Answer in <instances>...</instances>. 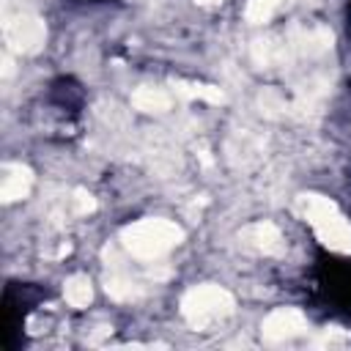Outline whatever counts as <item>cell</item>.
I'll return each instance as SVG.
<instances>
[{"instance_id":"6da1fadb","label":"cell","mask_w":351,"mask_h":351,"mask_svg":"<svg viewBox=\"0 0 351 351\" xmlns=\"http://www.w3.org/2000/svg\"><path fill=\"white\" fill-rule=\"evenodd\" d=\"M121 241L129 255H134L140 261H156L165 252H170L176 244L184 241V230L170 219L148 217V219H137V222L126 225L121 230Z\"/></svg>"},{"instance_id":"7a4b0ae2","label":"cell","mask_w":351,"mask_h":351,"mask_svg":"<svg viewBox=\"0 0 351 351\" xmlns=\"http://www.w3.org/2000/svg\"><path fill=\"white\" fill-rule=\"evenodd\" d=\"M299 211L310 222V228L315 230L324 247L335 252H351V225L346 222V217L329 197L315 195V192L299 195Z\"/></svg>"},{"instance_id":"3957f363","label":"cell","mask_w":351,"mask_h":351,"mask_svg":"<svg viewBox=\"0 0 351 351\" xmlns=\"http://www.w3.org/2000/svg\"><path fill=\"white\" fill-rule=\"evenodd\" d=\"M236 302L230 291L219 285H195L181 296V315L195 326V329H208L219 321H225L233 313Z\"/></svg>"},{"instance_id":"277c9868","label":"cell","mask_w":351,"mask_h":351,"mask_svg":"<svg viewBox=\"0 0 351 351\" xmlns=\"http://www.w3.org/2000/svg\"><path fill=\"white\" fill-rule=\"evenodd\" d=\"M3 33H5V44L14 52H38L47 38V27L36 14L5 16Z\"/></svg>"},{"instance_id":"5b68a950","label":"cell","mask_w":351,"mask_h":351,"mask_svg":"<svg viewBox=\"0 0 351 351\" xmlns=\"http://www.w3.org/2000/svg\"><path fill=\"white\" fill-rule=\"evenodd\" d=\"M307 329V318L296 310V307H282V310H274L263 318L261 324V335L269 340V343H282V340H291L296 335H302Z\"/></svg>"},{"instance_id":"8992f818","label":"cell","mask_w":351,"mask_h":351,"mask_svg":"<svg viewBox=\"0 0 351 351\" xmlns=\"http://www.w3.org/2000/svg\"><path fill=\"white\" fill-rule=\"evenodd\" d=\"M239 241H241L244 250L258 252V255H280L282 247H285L282 233L274 222H252V225L241 228Z\"/></svg>"},{"instance_id":"52a82bcc","label":"cell","mask_w":351,"mask_h":351,"mask_svg":"<svg viewBox=\"0 0 351 351\" xmlns=\"http://www.w3.org/2000/svg\"><path fill=\"white\" fill-rule=\"evenodd\" d=\"M30 186H33L30 167H25V165H8L5 167V176H3V184H0V197L5 203L22 200V197H27Z\"/></svg>"},{"instance_id":"ba28073f","label":"cell","mask_w":351,"mask_h":351,"mask_svg":"<svg viewBox=\"0 0 351 351\" xmlns=\"http://www.w3.org/2000/svg\"><path fill=\"white\" fill-rule=\"evenodd\" d=\"M132 107L140 112H165L170 110V93H165L162 88H137L132 93Z\"/></svg>"},{"instance_id":"9c48e42d","label":"cell","mask_w":351,"mask_h":351,"mask_svg":"<svg viewBox=\"0 0 351 351\" xmlns=\"http://www.w3.org/2000/svg\"><path fill=\"white\" fill-rule=\"evenodd\" d=\"M252 58L261 66H277V63L288 60V44H280L274 38H258L252 44Z\"/></svg>"},{"instance_id":"30bf717a","label":"cell","mask_w":351,"mask_h":351,"mask_svg":"<svg viewBox=\"0 0 351 351\" xmlns=\"http://www.w3.org/2000/svg\"><path fill=\"white\" fill-rule=\"evenodd\" d=\"M173 88H176V93H181V96H186V99H203V101H211V104H222V101H225V90L217 88V85L176 80Z\"/></svg>"},{"instance_id":"8fae6325","label":"cell","mask_w":351,"mask_h":351,"mask_svg":"<svg viewBox=\"0 0 351 351\" xmlns=\"http://www.w3.org/2000/svg\"><path fill=\"white\" fill-rule=\"evenodd\" d=\"M63 296H66V302H69L71 307L82 310V307H88L90 299H93V285H90V280H88L85 274H74V277L66 280Z\"/></svg>"},{"instance_id":"7c38bea8","label":"cell","mask_w":351,"mask_h":351,"mask_svg":"<svg viewBox=\"0 0 351 351\" xmlns=\"http://www.w3.org/2000/svg\"><path fill=\"white\" fill-rule=\"evenodd\" d=\"M277 5H280V0H247L244 16L252 25H263V22L271 19V14L277 11Z\"/></svg>"},{"instance_id":"4fadbf2b","label":"cell","mask_w":351,"mask_h":351,"mask_svg":"<svg viewBox=\"0 0 351 351\" xmlns=\"http://www.w3.org/2000/svg\"><path fill=\"white\" fill-rule=\"evenodd\" d=\"M104 288H107V293H110L112 299H121V302L137 296V293H134V282H132L129 277H121V274H107Z\"/></svg>"},{"instance_id":"5bb4252c","label":"cell","mask_w":351,"mask_h":351,"mask_svg":"<svg viewBox=\"0 0 351 351\" xmlns=\"http://www.w3.org/2000/svg\"><path fill=\"white\" fill-rule=\"evenodd\" d=\"M71 206H74V214H90V211H96V200H93V195L90 192H85V189H74V197H71Z\"/></svg>"},{"instance_id":"9a60e30c","label":"cell","mask_w":351,"mask_h":351,"mask_svg":"<svg viewBox=\"0 0 351 351\" xmlns=\"http://www.w3.org/2000/svg\"><path fill=\"white\" fill-rule=\"evenodd\" d=\"M197 5H203V8H214V5H219L222 0H195Z\"/></svg>"}]
</instances>
